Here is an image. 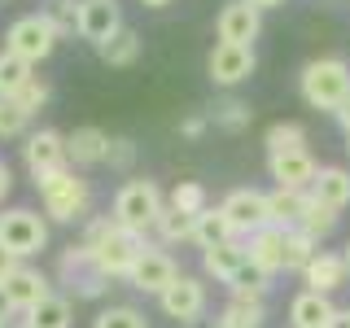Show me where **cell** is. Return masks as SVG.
<instances>
[{
  "instance_id": "6da1fadb",
  "label": "cell",
  "mask_w": 350,
  "mask_h": 328,
  "mask_svg": "<svg viewBox=\"0 0 350 328\" xmlns=\"http://www.w3.org/2000/svg\"><path fill=\"white\" fill-rule=\"evenodd\" d=\"M79 245L96 258V267L105 271V280H127L131 267H136V258L145 254V236H136V232H127V228H118L114 215L92 219Z\"/></svg>"
},
{
  "instance_id": "7a4b0ae2",
  "label": "cell",
  "mask_w": 350,
  "mask_h": 328,
  "mask_svg": "<svg viewBox=\"0 0 350 328\" xmlns=\"http://www.w3.org/2000/svg\"><path fill=\"white\" fill-rule=\"evenodd\" d=\"M298 87H302V101L311 109L337 114V109L350 101V62L346 57H315V62H306L302 74H298Z\"/></svg>"
},
{
  "instance_id": "3957f363",
  "label": "cell",
  "mask_w": 350,
  "mask_h": 328,
  "mask_svg": "<svg viewBox=\"0 0 350 328\" xmlns=\"http://www.w3.org/2000/svg\"><path fill=\"white\" fill-rule=\"evenodd\" d=\"M40 189V202H44V215L57 219V223H75V219L88 215V202H92V189H88L83 175H75L70 167L49 175V180L36 184Z\"/></svg>"
},
{
  "instance_id": "277c9868",
  "label": "cell",
  "mask_w": 350,
  "mask_h": 328,
  "mask_svg": "<svg viewBox=\"0 0 350 328\" xmlns=\"http://www.w3.org/2000/svg\"><path fill=\"white\" fill-rule=\"evenodd\" d=\"M162 206L167 202H162V189L153 180H127L114 197V223L127 228V232H136V236H145L149 228L158 223Z\"/></svg>"
},
{
  "instance_id": "5b68a950",
  "label": "cell",
  "mask_w": 350,
  "mask_h": 328,
  "mask_svg": "<svg viewBox=\"0 0 350 328\" xmlns=\"http://www.w3.org/2000/svg\"><path fill=\"white\" fill-rule=\"evenodd\" d=\"M0 245L14 258H31L49 245V223L36 210H27V206H14V210L0 215Z\"/></svg>"
},
{
  "instance_id": "8992f818",
  "label": "cell",
  "mask_w": 350,
  "mask_h": 328,
  "mask_svg": "<svg viewBox=\"0 0 350 328\" xmlns=\"http://www.w3.org/2000/svg\"><path fill=\"white\" fill-rule=\"evenodd\" d=\"M53 49H57V31L49 27V18H44V14H27V18H18L14 27L5 31V53L22 57L27 66L44 62Z\"/></svg>"
},
{
  "instance_id": "52a82bcc",
  "label": "cell",
  "mask_w": 350,
  "mask_h": 328,
  "mask_svg": "<svg viewBox=\"0 0 350 328\" xmlns=\"http://www.w3.org/2000/svg\"><path fill=\"white\" fill-rule=\"evenodd\" d=\"M22 158H27V171H31V180H36V184L70 167V153H66V136H62V131H53V127L31 131L27 145H22Z\"/></svg>"
},
{
  "instance_id": "ba28073f",
  "label": "cell",
  "mask_w": 350,
  "mask_h": 328,
  "mask_svg": "<svg viewBox=\"0 0 350 328\" xmlns=\"http://www.w3.org/2000/svg\"><path fill=\"white\" fill-rule=\"evenodd\" d=\"M57 276L70 293H79V298H101L105 293V271L96 267V258L88 254L83 245H66L62 258H57Z\"/></svg>"
},
{
  "instance_id": "9c48e42d",
  "label": "cell",
  "mask_w": 350,
  "mask_h": 328,
  "mask_svg": "<svg viewBox=\"0 0 350 328\" xmlns=\"http://www.w3.org/2000/svg\"><path fill=\"white\" fill-rule=\"evenodd\" d=\"M219 206H224V215L232 219L237 236H254V232H262V228H271L267 193H258V189H232Z\"/></svg>"
},
{
  "instance_id": "30bf717a",
  "label": "cell",
  "mask_w": 350,
  "mask_h": 328,
  "mask_svg": "<svg viewBox=\"0 0 350 328\" xmlns=\"http://www.w3.org/2000/svg\"><path fill=\"white\" fill-rule=\"evenodd\" d=\"M158 302H162V311H167L171 320L197 324V320H202V311H206V284L197 280V276H189V271H180V276L158 293Z\"/></svg>"
},
{
  "instance_id": "8fae6325",
  "label": "cell",
  "mask_w": 350,
  "mask_h": 328,
  "mask_svg": "<svg viewBox=\"0 0 350 328\" xmlns=\"http://www.w3.org/2000/svg\"><path fill=\"white\" fill-rule=\"evenodd\" d=\"M219 40L224 44H241V49H254L258 31H262V9H254L250 0H228L219 9Z\"/></svg>"
},
{
  "instance_id": "7c38bea8",
  "label": "cell",
  "mask_w": 350,
  "mask_h": 328,
  "mask_svg": "<svg viewBox=\"0 0 350 328\" xmlns=\"http://www.w3.org/2000/svg\"><path fill=\"white\" fill-rule=\"evenodd\" d=\"M267 175L276 180V189L311 193V184H315V175H320V167H315L311 149H293V153H271V158H267Z\"/></svg>"
},
{
  "instance_id": "4fadbf2b",
  "label": "cell",
  "mask_w": 350,
  "mask_h": 328,
  "mask_svg": "<svg viewBox=\"0 0 350 328\" xmlns=\"http://www.w3.org/2000/svg\"><path fill=\"white\" fill-rule=\"evenodd\" d=\"M206 70H211L215 83L237 87L241 79L254 74V49H241V44H224V40H219L211 49V57H206Z\"/></svg>"
},
{
  "instance_id": "5bb4252c",
  "label": "cell",
  "mask_w": 350,
  "mask_h": 328,
  "mask_svg": "<svg viewBox=\"0 0 350 328\" xmlns=\"http://www.w3.org/2000/svg\"><path fill=\"white\" fill-rule=\"evenodd\" d=\"M118 31H123V14H118L114 0H83V9H79V36L88 44L105 49Z\"/></svg>"
},
{
  "instance_id": "9a60e30c",
  "label": "cell",
  "mask_w": 350,
  "mask_h": 328,
  "mask_svg": "<svg viewBox=\"0 0 350 328\" xmlns=\"http://www.w3.org/2000/svg\"><path fill=\"white\" fill-rule=\"evenodd\" d=\"M175 276H180V267H175V258L167 254V249H149L145 245V254L136 258L127 284H131V289H140V293H162Z\"/></svg>"
},
{
  "instance_id": "2e32d148",
  "label": "cell",
  "mask_w": 350,
  "mask_h": 328,
  "mask_svg": "<svg viewBox=\"0 0 350 328\" xmlns=\"http://www.w3.org/2000/svg\"><path fill=\"white\" fill-rule=\"evenodd\" d=\"M49 293H53V289H49V276H44L40 267H18L14 276L5 280V298H9V306H14V311H22V315L36 311V306L49 298Z\"/></svg>"
},
{
  "instance_id": "e0dca14e",
  "label": "cell",
  "mask_w": 350,
  "mask_h": 328,
  "mask_svg": "<svg viewBox=\"0 0 350 328\" xmlns=\"http://www.w3.org/2000/svg\"><path fill=\"white\" fill-rule=\"evenodd\" d=\"M306 289L311 293H337L342 284L350 280V267H346V254H333V249H320L311 258V267L302 271Z\"/></svg>"
},
{
  "instance_id": "ac0fdd59",
  "label": "cell",
  "mask_w": 350,
  "mask_h": 328,
  "mask_svg": "<svg viewBox=\"0 0 350 328\" xmlns=\"http://www.w3.org/2000/svg\"><path fill=\"white\" fill-rule=\"evenodd\" d=\"M284 241H289V232H284V228H262V232H254V236L245 241L250 262H254L258 271H267V276L284 271Z\"/></svg>"
},
{
  "instance_id": "d6986e66",
  "label": "cell",
  "mask_w": 350,
  "mask_h": 328,
  "mask_svg": "<svg viewBox=\"0 0 350 328\" xmlns=\"http://www.w3.org/2000/svg\"><path fill=\"white\" fill-rule=\"evenodd\" d=\"M202 267H206V276H215V280L232 284L241 271L250 267V249H245V241H228V245L206 249V254H202Z\"/></svg>"
},
{
  "instance_id": "ffe728a7",
  "label": "cell",
  "mask_w": 350,
  "mask_h": 328,
  "mask_svg": "<svg viewBox=\"0 0 350 328\" xmlns=\"http://www.w3.org/2000/svg\"><path fill=\"white\" fill-rule=\"evenodd\" d=\"M109 140H114V136H105L101 127L88 123V127H75L70 136H66V153H70L75 167H96V162H105Z\"/></svg>"
},
{
  "instance_id": "44dd1931",
  "label": "cell",
  "mask_w": 350,
  "mask_h": 328,
  "mask_svg": "<svg viewBox=\"0 0 350 328\" xmlns=\"http://www.w3.org/2000/svg\"><path fill=\"white\" fill-rule=\"evenodd\" d=\"M337 315V306L328 293H311V289H302L298 298L289 302V324L293 328H328V320Z\"/></svg>"
},
{
  "instance_id": "7402d4cb",
  "label": "cell",
  "mask_w": 350,
  "mask_h": 328,
  "mask_svg": "<svg viewBox=\"0 0 350 328\" xmlns=\"http://www.w3.org/2000/svg\"><path fill=\"white\" fill-rule=\"evenodd\" d=\"M267 210H271V228H284V232H293V228H302L306 210H311V193L276 189V193H267Z\"/></svg>"
},
{
  "instance_id": "603a6c76",
  "label": "cell",
  "mask_w": 350,
  "mask_h": 328,
  "mask_svg": "<svg viewBox=\"0 0 350 328\" xmlns=\"http://www.w3.org/2000/svg\"><path fill=\"white\" fill-rule=\"evenodd\" d=\"M311 197L342 215L350 206V171L346 167H320V175H315V184H311Z\"/></svg>"
},
{
  "instance_id": "cb8c5ba5",
  "label": "cell",
  "mask_w": 350,
  "mask_h": 328,
  "mask_svg": "<svg viewBox=\"0 0 350 328\" xmlns=\"http://www.w3.org/2000/svg\"><path fill=\"white\" fill-rule=\"evenodd\" d=\"M228 241H237V228H232V219L224 215V206H206V210L197 215L193 245H202V254H206V249H215V245H228Z\"/></svg>"
},
{
  "instance_id": "d4e9b609",
  "label": "cell",
  "mask_w": 350,
  "mask_h": 328,
  "mask_svg": "<svg viewBox=\"0 0 350 328\" xmlns=\"http://www.w3.org/2000/svg\"><path fill=\"white\" fill-rule=\"evenodd\" d=\"M262 324H267V306L245 298H228V306L215 320V328H262Z\"/></svg>"
},
{
  "instance_id": "484cf974",
  "label": "cell",
  "mask_w": 350,
  "mask_h": 328,
  "mask_svg": "<svg viewBox=\"0 0 350 328\" xmlns=\"http://www.w3.org/2000/svg\"><path fill=\"white\" fill-rule=\"evenodd\" d=\"M27 324L31 328H70V298H62V293H49L36 311H27Z\"/></svg>"
},
{
  "instance_id": "4316f807",
  "label": "cell",
  "mask_w": 350,
  "mask_h": 328,
  "mask_svg": "<svg viewBox=\"0 0 350 328\" xmlns=\"http://www.w3.org/2000/svg\"><path fill=\"white\" fill-rule=\"evenodd\" d=\"M31 79H36V74H31V66L22 62V57H14V53L0 49V101H14V96H18Z\"/></svg>"
},
{
  "instance_id": "83f0119b",
  "label": "cell",
  "mask_w": 350,
  "mask_h": 328,
  "mask_svg": "<svg viewBox=\"0 0 350 328\" xmlns=\"http://www.w3.org/2000/svg\"><path fill=\"white\" fill-rule=\"evenodd\" d=\"M193 228H197L193 215H180L175 206H162V215H158V223H153V232L167 241V245H184V241H193Z\"/></svg>"
},
{
  "instance_id": "f1b7e54d",
  "label": "cell",
  "mask_w": 350,
  "mask_h": 328,
  "mask_svg": "<svg viewBox=\"0 0 350 328\" xmlns=\"http://www.w3.org/2000/svg\"><path fill=\"white\" fill-rule=\"evenodd\" d=\"M79 9H83V0H44L40 14L49 18V27L57 31V40H62V36H75V31H79Z\"/></svg>"
},
{
  "instance_id": "f546056e",
  "label": "cell",
  "mask_w": 350,
  "mask_h": 328,
  "mask_svg": "<svg viewBox=\"0 0 350 328\" xmlns=\"http://www.w3.org/2000/svg\"><path fill=\"white\" fill-rule=\"evenodd\" d=\"M262 145H267V158H271V153L306 149V127H302V123H271L267 136H262Z\"/></svg>"
},
{
  "instance_id": "4dcf8cb0",
  "label": "cell",
  "mask_w": 350,
  "mask_h": 328,
  "mask_svg": "<svg viewBox=\"0 0 350 328\" xmlns=\"http://www.w3.org/2000/svg\"><path fill=\"white\" fill-rule=\"evenodd\" d=\"M167 206H175V210H180V215H202L206 210V206H211V197H206V189H202V184H197V180H180V184H175V189H171V197H167Z\"/></svg>"
},
{
  "instance_id": "1f68e13d",
  "label": "cell",
  "mask_w": 350,
  "mask_h": 328,
  "mask_svg": "<svg viewBox=\"0 0 350 328\" xmlns=\"http://www.w3.org/2000/svg\"><path fill=\"white\" fill-rule=\"evenodd\" d=\"M315 245H320V241H311L302 228H293L289 241H284V271H306V267H311V258L320 254Z\"/></svg>"
},
{
  "instance_id": "d6a6232c",
  "label": "cell",
  "mask_w": 350,
  "mask_h": 328,
  "mask_svg": "<svg viewBox=\"0 0 350 328\" xmlns=\"http://www.w3.org/2000/svg\"><path fill=\"white\" fill-rule=\"evenodd\" d=\"M96 53H101V62H105V66H131V62L140 57V36L123 27L114 40L105 44V49H96Z\"/></svg>"
},
{
  "instance_id": "836d02e7",
  "label": "cell",
  "mask_w": 350,
  "mask_h": 328,
  "mask_svg": "<svg viewBox=\"0 0 350 328\" xmlns=\"http://www.w3.org/2000/svg\"><path fill=\"white\" fill-rule=\"evenodd\" d=\"M228 289H232V298H245V302H262V298L271 293V276H267V271H258L254 262H250V267L241 271V276H237L232 284H228Z\"/></svg>"
},
{
  "instance_id": "e575fe53",
  "label": "cell",
  "mask_w": 350,
  "mask_h": 328,
  "mask_svg": "<svg viewBox=\"0 0 350 328\" xmlns=\"http://www.w3.org/2000/svg\"><path fill=\"white\" fill-rule=\"evenodd\" d=\"M211 123L224 127V131H245L250 123H254V109H250L245 101H224L211 109Z\"/></svg>"
},
{
  "instance_id": "d590c367",
  "label": "cell",
  "mask_w": 350,
  "mask_h": 328,
  "mask_svg": "<svg viewBox=\"0 0 350 328\" xmlns=\"http://www.w3.org/2000/svg\"><path fill=\"white\" fill-rule=\"evenodd\" d=\"M27 127H31V114H27V109H22L18 101H0V140L27 136Z\"/></svg>"
},
{
  "instance_id": "8d00e7d4",
  "label": "cell",
  "mask_w": 350,
  "mask_h": 328,
  "mask_svg": "<svg viewBox=\"0 0 350 328\" xmlns=\"http://www.w3.org/2000/svg\"><path fill=\"white\" fill-rule=\"evenodd\" d=\"M337 219H342V215L328 210V206H320V202L311 197V210H306V219H302V232L311 236V241H320V236H328V232L337 228Z\"/></svg>"
},
{
  "instance_id": "74e56055",
  "label": "cell",
  "mask_w": 350,
  "mask_h": 328,
  "mask_svg": "<svg viewBox=\"0 0 350 328\" xmlns=\"http://www.w3.org/2000/svg\"><path fill=\"white\" fill-rule=\"evenodd\" d=\"M92 328H149V320L136 311V306H109L92 320Z\"/></svg>"
},
{
  "instance_id": "f35d334b",
  "label": "cell",
  "mask_w": 350,
  "mask_h": 328,
  "mask_svg": "<svg viewBox=\"0 0 350 328\" xmlns=\"http://www.w3.org/2000/svg\"><path fill=\"white\" fill-rule=\"evenodd\" d=\"M105 162H109L114 171H131V162H136V145H131L127 136H114V140H109Z\"/></svg>"
},
{
  "instance_id": "ab89813d",
  "label": "cell",
  "mask_w": 350,
  "mask_h": 328,
  "mask_svg": "<svg viewBox=\"0 0 350 328\" xmlns=\"http://www.w3.org/2000/svg\"><path fill=\"white\" fill-rule=\"evenodd\" d=\"M14 101H18L22 109H27V114H36V109H40L44 101H49V83H44L40 74H36V79H31V83H27V87H22V92L14 96Z\"/></svg>"
},
{
  "instance_id": "60d3db41",
  "label": "cell",
  "mask_w": 350,
  "mask_h": 328,
  "mask_svg": "<svg viewBox=\"0 0 350 328\" xmlns=\"http://www.w3.org/2000/svg\"><path fill=\"white\" fill-rule=\"evenodd\" d=\"M206 127H211V114H189V118H184V123H180V136L197 140V136H202Z\"/></svg>"
},
{
  "instance_id": "b9f144b4",
  "label": "cell",
  "mask_w": 350,
  "mask_h": 328,
  "mask_svg": "<svg viewBox=\"0 0 350 328\" xmlns=\"http://www.w3.org/2000/svg\"><path fill=\"white\" fill-rule=\"evenodd\" d=\"M18 267H22V262H18L14 254H9V249H5V245H0V284H5L9 276H14V271H18Z\"/></svg>"
},
{
  "instance_id": "7bdbcfd3",
  "label": "cell",
  "mask_w": 350,
  "mask_h": 328,
  "mask_svg": "<svg viewBox=\"0 0 350 328\" xmlns=\"http://www.w3.org/2000/svg\"><path fill=\"white\" fill-rule=\"evenodd\" d=\"M9 189H14V171H9V162H0V202L9 197Z\"/></svg>"
},
{
  "instance_id": "ee69618b",
  "label": "cell",
  "mask_w": 350,
  "mask_h": 328,
  "mask_svg": "<svg viewBox=\"0 0 350 328\" xmlns=\"http://www.w3.org/2000/svg\"><path fill=\"white\" fill-rule=\"evenodd\" d=\"M14 306H9V298H5V284H0V328H9V320H14Z\"/></svg>"
},
{
  "instance_id": "f6af8a7d",
  "label": "cell",
  "mask_w": 350,
  "mask_h": 328,
  "mask_svg": "<svg viewBox=\"0 0 350 328\" xmlns=\"http://www.w3.org/2000/svg\"><path fill=\"white\" fill-rule=\"evenodd\" d=\"M328 328H350V306H337V315L328 320Z\"/></svg>"
},
{
  "instance_id": "bcb514c9",
  "label": "cell",
  "mask_w": 350,
  "mask_h": 328,
  "mask_svg": "<svg viewBox=\"0 0 350 328\" xmlns=\"http://www.w3.org/2000/svg\"><path fill=\"white\" fill-rule=\"evenodd\" d=\"M333 118H337V123H342V131H346V136H350V101H346L342 109H337V114H333Z\"/></svg>"
},
{
  "instance_id": "7dc6e473",
  "label": "cell",
  "mask_w": 350,
  "mask_h": 328,
  "mask_svg": "<svg viewBox=\"0 0 350 328\" xmlns=\"http://www.w3.org/2000/svg\"><path fill=\"white\" fill-rule=\"evenodd\" d=\"M250 5H254V9H280L284 0H250Z\"/></svg>"
},
{
  "instance_id": "c3c4849f",
  "label": "cell",
  "mask_w": 350,
  "mask_h": 328,
  "mask_svg": "<svg viewBox=\"0 0 350 328\" xmlns=\"http://www.w3.org/2000/svg\"><path fill=\"white\" fill-rule=\"evenodd\" d=\"M140 5H149V9H162V5H171V0H140Z\"/></svg>"
},
{
  "instance_id": "681fc988",
  "label": "cell",
  "mask_w": 350,
  "mask_h": 328,
  "mask_svg": "<svg viewBox=\"0 0 350 328\" xmlns=\"http://www.w3.org/2000/svg\"><path fill=\"white\" fill-rule=\"evenodd\" d=\"M346 267H350V245H346Z\"/></svg>"
},
{
  "instance_id": "f907efd6",
  "label": "cell",
  "mask_w": 350,
  "mask_h": 328,
  "mask_svg": "<svg viewBox=\"0 0 350 328\" xmlns=\"http://www.w3.org/2000/svg\"><path fill=\"white\" fill-rule=\"evenodd\" d=\"M346 153H350V136H346Z\"/></svg>"
},
{
  "instance_id": "816d5d0a",
  "label": "cell",
  "mask_w": 350,
  "mask_h": 328,
  "mask_svg": "<svg viewBox=\"0 0 350 328\" xmlns=\"http://www.w3.org/2000/svg\"><path fill=\"white\" fill-rule=\"evenodd\" d=\"M22 328H31V324H22Z\"/></svg>"
}]
</instances>
